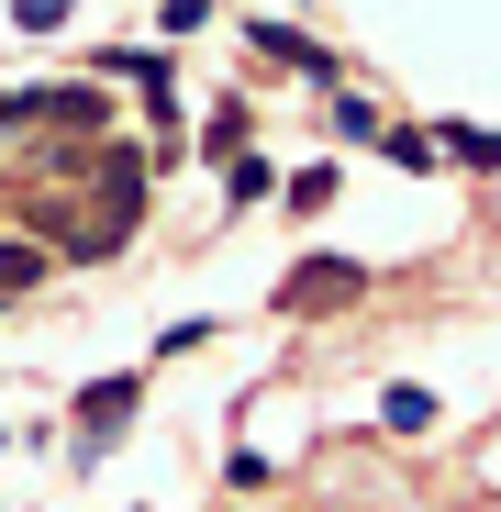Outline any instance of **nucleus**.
Returning <instances> with one entry per match:
<instances>
[{
    "label": "nucleus",
    "mask_w": 501,
    "mask_h": 512,
    "mask_svg": "<svg viewBox=\"0 0 501 512\" xmlns=\"http://www.w3.org/2000/svg\"><path fill=\"white\" fill-rule=\"evenodd\" d=\"M123 412H134V379H101L90 401H78V457H101V446H112V423H123Z\"/></svg>",
    "instance_id": "nucleus-1"
},
{
    "label": "nucleus",
    "mask_w": 501,
    "mask_h": 512,
    "mask_svg": "<svg viewBox=\"0 0 501 512\" xmlns=\"http://www.w3.org/2000/svg\"><path fill=\"white\" fill-rule=\"evenodd\" d=\"M257 56H279V67H312V78H334V56H323V45H301V34H279V23L257 34Z\"/></svg>",
    "instance_id": "nucleus-2"
},
{
    "label": "nucleus",
    "mask_w": 501,
    "mask_h": 512,
    "mask_svg": "<svg viewBox=\"0 0 501 512\" xmlns=\"http://www.w3.org/2000/svg\"><path fill=\"white\" fill-rule=\"evenodd\" d=\"M334 290H357V268H301V279H290V312H312V301H334Z\"/></svg>",
    "instance_id": "nucleus-3"
},
{
    "label": "nucleus",
    "mask_w": 501,
    "mask_h": 512,
    "mask_svg": "<svg viewBox=\"0 0 501 512\" xmlns=\"http://www.w3.org/2000/svg\"><path fill=\"white\" fill-rule=\"evenodd\" d=\"M435 145H446V156H468V167H501V134H468V123H457V134H435Z\"/></svg>",
    "instance_id": "nucleus-4"
},
{
    "label": "nucleus",
    "mask_w": 501,
    "mask_h": 512,
    "mask_svg": "<svg viewBox=\"0 0 501 512\" xmlns=\"http://www.w3.org/2000/svg\"><path fill=\"white\" fill-rule=\"evenodd\" d=\"M34 279H45V256L34 245H0V290H34Z\"/></svg>",
    "instance_id": "nucleus-5"
},
{
    "label": "nucleus",
    "mask_w": 501,
    "mask_h": 512,
    "mask_svg": "<svg viewBox=\"0 0 501 512\" xmlns=\"http://www.w3.org/2000/svg\"><path fill=\"white\" fill-rule=\"evenodd\" d=\"M12 23H23V34H56V23H67V0H12Z\"/></svg>",
    "instance_id": "nucleus-6"
}]
</instances>
